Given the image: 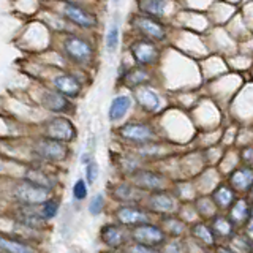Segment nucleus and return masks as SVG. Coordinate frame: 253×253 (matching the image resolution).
<instances>
[{"label":"nucleus","mask_w":253,"mask_h":253,"mask_svg":"<svg viewBox=\"0 0 253 253\" xmlns=\"http://www.w3.org/2000/svg\"><path fill=\"white\" fill-rule=\"evenodd\" d=\"M228 184L231 185L237 193H249L253 185V166L242 165L236 168L228 177Z\"/></svg>","instance_id":"4468645a"},{"label":"nucleus","mask_w":253,"mask_h":253,"mask_svg":"<svg viewBox=\"0 0 253 253\" xmlns=\"http://www.w3.org/2000/svg\"><path fill=\"white\" fill-rule=\"evenodd\" d=\"M249 196H250V200H252V203H253V185H252V188L249 190Z\"/></svg>","instance_id":"c9c22d12"},{"label":"nucleus","mask_w":253,"mask_h":253,"mask_svg":"<svg viewBox=\"0 0 253 253\" xmlns=\"http://www.w3.org/2000/svg\"><path fill=\"white\" fill-rule=\"evenodd\" d=\"M134 98H136L138 105L144 111H147V113H157L162 106L160 95L147 85L138 87V90H134Z\"/></svg>","instance_id":"2eb2a0df"},{"label":"nucleus","mask_w":253,"mask_h":253,"mask_svg":"<svg viewBox=\"0 0 253 253\" xmlns=\"http://www.w3.org/2000/svg\"><path fill=\"white\" fill-rule=\"evenodd\" d=\"M130 239L133 241V244L147 245V247H152L158 252L162 250L163 245L168 244V233L162 226L147 221V223H141L131 228Z\"/></svg>","instance_id":"f257e3e1"},{"label":"nucleus","mask_w":253,"mask_h":253,"mask_svg":"<svg viewBox=\"0 0 253 253\" xmlns=\"http://www.w3.org/2000/svg\"><path fill=\"white\" fill-rule=\"evenodd\" d=\"M163 229L168 236H180L184 233V221H182L179 217H172V215H163Z\"/></svg>","instance_id":"cd10ccee"},{"label":"nucleus","mask_w":253,"mask_h":253,"mask_svg":"<svg viewBox=\"0 0 253 253\" xmlns=\"http://www.w3.org/2000/svg\"><path fill=\"white\" fill-rule=\"evenodd\" d=\"M73 196H75V200H78V201H83L84 198L87 196V185H85V182L83 179L76 180V184L73 187Z\"/></svg>","instance_id":"2f4dec72"},{"label":"nucleus","mask_w":253,"mask_h":253,"mask_svg":"<svg viewBox=\"0 0 253 253\" xmlns=\"http://www.w3.org/2000/svg\"><path fill=\"white\" fill-rule=\"evenodd\" d=\"M152 81V75L147 70V67L136 65L130 70H126V73L122 76V83L128 89H138L141 85H146Z\"/></svg>","instance_id":"f3484780"},{"label":"nucleus","mask_w":253,"mask_h":253,"mask_svg":"<svg viewBox=\"0 0 253 253\" xmlns=\"http://www.w3.org/2000/svg\"><path fill=\"white\" fill-rule=\"evenodd\" d=\"M54 85L60 93H63L68 98L78 97L79 92H81V84L76 78L70 76V75H60L54 79Z\"/></svg>","instance_id":"aec40b11"},{"label":"nucleus","mask_w":253,"mask_h":253,"mask_svg":"<svg viewBox=\"0 0 253 253\" xmlns=\"http://www.w3.org/2000/svg\"><path fill=\"white\" fill-rule=\"evenodd\" d=\"M131 108V98L126 97V95H119L113 100L108 111V116H109V121L111 122H117L128 113V109Z\"/></svg>","instance_id":"5701e85b"},{"label":"nucleus","mask_w":253,"mask_h":253,"mask_svg":"<svg viewBox=\"0 0 253 253\" xmlns=\"http://www.w3.org/2000/svg\"><path fill=\"white\" fill-rule=\"evenodd\" d=\"M128 49H130V54H131L134 63H136V65H141V67L155 65L162 54L157 42L144 38V37L133 40L128 46Z\"/></svg>","instance_id":"7ed1b4c3"},{"label":"nucleus","mask_w":253,"mask_h":253,"mask_svg":"<svg viewBox=\"0 0 253 253\" xmlns=\"http://www.w3.org/2000/svg\"><path fill=\"white\" fill-rule=\"evenodd\" d=\"M190 234H192L196 241H200L201 244L208 245V247H212L215 245L218 237L213 233V229L211 228V225H206V223H195L190 228Z\"/></svg>","instance_id":"4be33fe9"},{"label":"nucleus","mask_w":253,"mask_h":253,"mask_svg":"<svg viewBox=\"0 0 253 253\" xmlns=\"http://www.w3.org/2000/svg\"><path fill=\"white\" fill-rule=\"evenodd\" d=\"M119 46V27L116 26H111V29L108 30V35H106V49L108 52L113 54Z\"/></svg>","instance_id":"c85d7f7f"},{"label":"nucleus","mask_w":253,"mask_h":253,"mask_svg":"<svg viewBox=\"0 0 253 253\" xmlns=\"http://www.w3.org/2000/svg\"><path fill=\"white\" fill-rule=\"evenodd\" d=\"M119 136L133 144L144 146L155 141V128L147 122H126L119 128Z\"/></svg>","instance_id":"20e7f679"},{"label":"nucleus","mask_w":253,"mask_h":253,"mask_svg":"<svg viewBox=\"0 0 253 253\" xmlns=\"http://www.w3.org/2000/svg\"><path fill=\"white\" fill-rule=\"evenodd\" d=\"M46 136L62 142H70L76 138V128L67 117H54L46 124Z\"/></svg>","instance_id":"1a4fd4ad"},{"label":"nucleus","mask_w":253,"mask_h":253,"mask_svg":"<svg viewBox=\"0 0 253 253\" xmlns=\"http://www.w3.org/2000/svg\"><path fill=\"white\" fill-rule=\"evenodd\" d=\"M168 6V0H138L139 13L155 16V18H162Z\"/></svg>","instance_id":"393cba45"},{"label":"nucleus","mask_w":253,"mask_h":253,"mask_svg":"<svg viewBox=\"0 0 253 253\" xmlns=\"http://www.w3.org/2000/svg\"><path fill=\"white\" fill-rule=\"evenodd\" d=\"M252 209L253 206L249 198H237L234 204L229 208L228 215L236 223V226H245L252 215Z\"/></svg>","instance_id":"a211bd4d"},{"label":"nucleus","mask_w":253,"mask_h":253,"mask_svg":"<svg viewBox=\"0 0 253 253\" xmlns=\"http://www.w3.org/2000/svg\"><path fill=\"white\" fill-rule=\"evenodd\" d=\"M85 177H87V180H89V184H93V182L97 180V177H98V165H97V162L90 160L89 163H87Z\"/></svg>","instance_id":"473e14b6"},{"label":"nucleus","mask_w":253,"mask_h":253,"mask_svg":"<svg viewBox=\"0 0 253 253\" xmlns=\"http://www.w3.org/2000/svg\"><path fill=\"white\" fill-rule=\"evenodd\" d=\"M147 209L154 213H160V215H171L177 211V201L166 190H157L149 195Z\"/></svg>","instance_id":"0eeeda50"},{"label":"nucleus","mask_w":253,"mask_h":253,"mask_svg":"<svg viewBox=\"0 0 253 253\" xmlns=\"http://www.w3.org/2000/svg\"><path fill=\"white\" fill-rule=\"evenodd\" d=\"M26 180H30V182H34V184L46 187V188H52L55 185V180H52L46 172H43L42 169H37V168H30L26 172Z\"/></svg>","instance_id":"bb28decb"},{"label":"nucleus","mask_w":253,"mask_h":253,"mask_svg":"<svg viewBox=\"0 0 253 253\" xmlns=\"http://www.w3.org/2000/svg\"><path fill=\"white\" fill-rule=\"evenodd\" d=\"M0 250L2 252H8V253H26V252H32V249L29 245L22 244L16 239H11V237L6 236H0Z\"/></svg>","instance_id":"a878e982"},{"label":"nucleus","mask_w":253,"mask_h":253,"mask_svg":"<svg viewBox=\"0 0 253 253\" xmlns=\"http://www.w3.org/2000/svg\"><path fill=\"white\" fill-rule=\"evenodd\" d=\"M63 93L57 92H46L43 97V106L46 109L52 111V113H65L70 108V103Z\"/></svg>","instance_id":"412c9836"},{"label":"nucleus","mask_w":253,"mask_h":253,"mask_svg":"<svg viewBox=\"0 0 253 253\" xmlns=\"http://www.w3.org/2000/svg\"><path fill=\"white\" fill-rule=\"evenodd\" d=\"M130 22L133 29L136 30L141 37L154 40L157 43L165 42L166 37H168V30H166L165 24L160 21V18H155V16L139 13V14H134Z\"/></svg>","instance_id":"f03ea898"},{"label":"nucleus","mask_w":253,"mask_h":253,"mask_svg":"<svg viewBox=\"0 0 253 253\" xmlns=\"http://www.w3.org/2000/svg\"><path fill=\"white\" fill-rule=\"evenodd\" d=\"M57 211H59V203L55 200H47L43 203V208H42V213L46 220L54 218L57 215Z\"/></svg>","instance_id":"c756f323"},{"label":"nucleus","mask_w":253,"mask_h":253,"mask_svg":"<svg viewBox=\"0 0 253 253\" xmlns=\"http://www.w3.org/2000/svg\"><path fill=\"white\" fill-rule=\"evenodd\" d=\"M63 49L68 57L76 63H87L92 59L93 47L84 38L79 37H68L63 43Z\"/></svg>","instance_id":"6e6552de"},{"label":"nucleus","mask_w":253,"mask_h":253,"mask_svg":"<svg viewBox=\"0 0 253 253\" xmlns=\"http://www.w3.org/2000/svg\"><path fill=\"white\" fill-rule=\"evenodd\" d=\"M51 188L37 185L30 180H24L14 188V198L22 206H38L49 200Z\"/></svg>","instance_id":"39448f33"},{"label":"nucleus","mask_w":253,"mask_h":253,"mask_svg":"<svg viewBox=\"0 0 253 253\" xmlns=\"http://www.w3.org/2000/svg\"><path fill=\"white\" fill-rule=\"evenodd\" d=\"M211 228L218 239H231L236 236V223L229 218V215H223V213H217L211 221Z\"/></svg>","instance_id":"6ab92c4d"},{"label":"nucleus","mask_w":253,"mask_h":253,"mask_svg":"<svg viewBox=\"0 0 253 253\" xmlns=\"http://www.w3.org/2000/svg\"><path fill=\"white\" fill-rule=\"evenodd\" d=\"M101 242L109 249H122L130 242V231L121 223H108L100 231Z\"/></svg>","instance_id":"9d476101"},{"label":"nucleus","mask_w":253,"mask_h":253,"mask_svg":"<svg viewBox=\"0 0 253 253\" xmlns=\"http://www.w3.org/2000/svg\"><path fill=\"white\" fill-rule=\"evenodd\" d=\"M116 220L117 223H121L124 226H136L141 223H147L150 221V213L147 209L141 208V206L134 204H124L119 206L116 211Z\"/></svg>","instance_id":"423d86ee"},{"label":"nucleus","mask_w":253,"mask_h":253,"mask_svg":"<svg viewBox=\"0 0 253 253\" xmlns=\"http://www.w3.org/2000/svg\"><path fill=\"white\" fill-rule=\"evenodd\" d=\"M241 158H242L244 165L253 166V147H245L241 152Z\"/></svg>","instance_id":"72a5a7b5"},{"label":"nucleus","mask_w":253,"mask_h":253,"mask_svg":"<svg viewBox=\"0 0 253 253\" xmlns=\"http://www.w3.org/2000/svg\"><path fill=\"white\" fill-rule=\"evenodd\" d=\"M116 2H117V0H116Z\"/></svg>","instance_id":"e433bc0d"},{"label":"nucleus","mask_w":253,"mask_h":253,"mask_svg":"<svg viewBox=\"0 0 253 253\" xmlns=\"http://www.w3.org/2000/svg\"><path fill=\"white\" fill-rule=\"evenodd\" d=\"M213 204L217 206L221 211H229V208L234 204V201L237 200V192L228 184H220L215 187V190L211 195Z\"/></svg>","instance_id":"dca6fc26"},{"label":"nucleus","mask_w":253,"mask_h":253,"mask_svg":"<svg viewBox=\"0 0 253 253\" xmlns=\"http://www.w3.org/2000/svg\"><path fill=\"white\" fill-rule=\"evenodd\" d=\"M63 13H65V16L71 22L83 29H93L97 26V16L79 5L67 3L65 8H63Z\"/></svg>","instance_id":"ddd939ff"},{"label":"nucleus","mask_w":253,"mask_h":253,"mask_svg":"<svg viewBox=\"0 0 253 253\" xmlns=\"http://www.w3.org/2000/svg\"><path fill=\"white\" fill-rule=\"evenodd\" d=\"M103 208H105V196H103L101 193L95 195L92 198L90 204H89V212L92 213V215H100Z\"/></svg>","instance_id":"7c9ffc66"},{"label":"nucleus","mask_w":253,"mask_h":253,"mask_svg":"<svg viewBox=\"0 0 253 253\" xmlns=\"http://www.w3.org/2000/svg\"><path fill=\"white\" fill-rule=\"evenodd\" d=\"M35 154L46 162H62L68 155V149L62 141L47 138L35 146Z\"/></svg>","instance_id":"9b49d317"},{"label":"nucleus","mask_w":253,"mask_h":253,"mask_svg":"<svg viewBox=\"0 0 253 253\" xmlns=\"http://www.w3.org/2000/svg\"><path fill=\"white\" fill-rule=\"evenodd\" d=\"M133 185L141 188L142 192H157L165 188V177L162 174L149 169H136L131 174Z\"/></svg>","instance_id":"f8f14e48"},{"label":"nucleus","mask_w":253,"mask_h":253,"mask_svg":"<svg viewBox=\"0 0 253 253\" xmlns=\"http://www.w3.org/2000/svg\"><path fill=\"white\" fill-rule=\"evenodd\" d=\"M245 229H247L250 234H253V209H252V215L247 221V225H245Z\"/></svg>","instance_id":"f704fd0d"},{"label":"nucleus","mask_w":253,"mask_h":253,"mask_svg":"<svg viewBox=\"0 0 253 253\" xmlns=\"http://www.w3.org/2000/svg\"><path fill=\"white\" fill-rule=\"evenodd\" d=\"M141 188H134L130 184H121L114 188V198L125 204H136L141 200Z\"/></svg>","instance_id":"b1692460"}]
</instances>
